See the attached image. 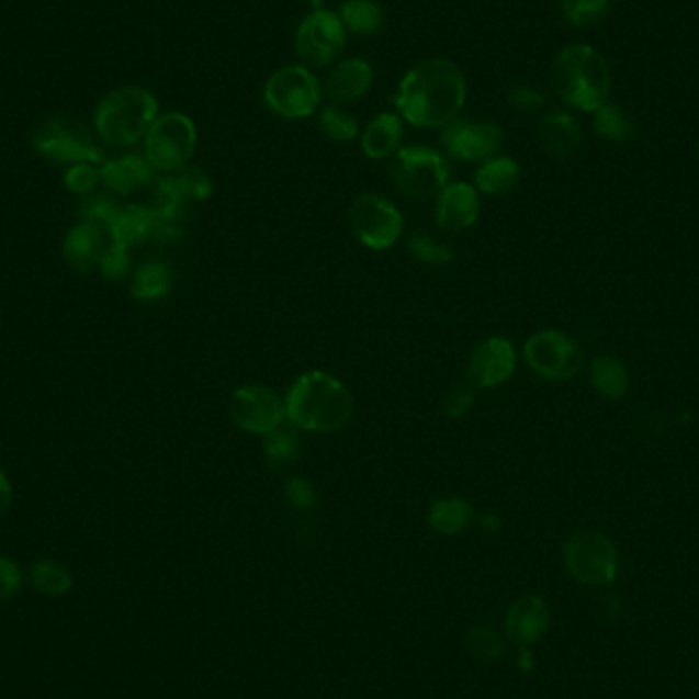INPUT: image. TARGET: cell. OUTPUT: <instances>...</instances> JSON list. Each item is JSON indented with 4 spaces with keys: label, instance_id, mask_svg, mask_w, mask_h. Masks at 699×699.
<instances>
[{
    "label": "cell",
    "instance_id": "obj_1",
    "mask_svg": "<svg viewBox=\"0 0 699 699\" xmlns=\"http://www.w3.org/2000/svg\"><path fill=\"white\" fill-rule=\"evenodd\" d=\"M466 101V76L454 61H419L403 76L395 106L403 120L421 129L447 127Z\"/></svg>",
    "mask_w": 699,
    "mask_h": 699
},
{
    "label": "cell",
    "instance_id": "obj_2",
    "mask_svg": "<svg viewBox=\"0 0 699 699\" xmlns=\"http://www.w3.org/2000/svg\"><path fill=\"white\" fill-rule=\"evenodd\" d=\"M286 419L305 432H340L354 414L350 388L324 371L301 374L284 399Z\"/></svg>",
    "mask_w": 699,
    "mask_h": 699
},
{
    "label": "cell",
    "instance_id": "obj_3",
    "mask_svg": "<svg viewBox=\"0 0 699 699\" xmlns=\"http://www.w3.org/2000/svg\"><path fill=\"white\" fill-rule=\"evenodd\" d=\"M552 89L568 106L596 113L610 97L608 61L591 45H568L552 64Z\"/></svg>",
    "mask_w": 699,
    "mask_h": 699
},
{
    "label": "cell",
    "instance_id": "obj_4",
    "mask_svg": "<svg viewBox=\"0 0 699 699\" xmlns=\"http://www.w3.org/2000/svg\"><path fill=\"white\" fill-rule=\"evenodd\" d=\"M158 117V101L142 87H121L104 97L94 111L97 134L106 144L125 148L148 134Z\"/></svg>",
    "mask_w": 699,
    "mask_h": 699
},
{
    "label": "cell",
    "instance_id": "obj_5",
    "mask_svg": "<svg viewBox=\"0 0 699 699\" xmlns=\"http://www.w3.org/2000/svg\"><path fill=\"white\" fill-rule=\"evenodd\" d=\"M388 177L409 199L428 201L444 191L450 179L447 158L426 146L399 148L388 162Z\"/></svg>",
    "mask_w": 699,
    "mask_h": 699
},
{
    "label": "cell",
    "instance_id": "obj_6",
    "mask_svg": "<svg viewBox=\"0 0 699 699\" xmlns=\"http://www.w3.org/2000/svg\"><path fill=\"white\" fill-rule=\"evenodd\" d=\"M262 97L268 111L277 117L305 120L322 103V87L309 68L284 66L268 78Z\"/></svg>",
    "mask_w": 699,
    "mask_h": 699
},
{
    "label": "cell",
    "instance_id": "obj_7",
    "mask_svg": "<svg viewBox=\"0 0 699 699\" xmlns=\"http://www.w3.org/2000/svg\"><path fill=\"white\" fill-rule=\"evenodd\" d=\"M563 561L575 579L591 587L608 585L620 568L616 544L597 530H580L571 535L563 549Z\"/></svg>",
    "mask_w": 699,
    "mask_h": 699
},
{
    "label": "cell",
    "instance_id": "obj_8",
    "mask_svg": "<svg viewBox=\"0 0 699 699\" xmlns=\"http://www.w3.org/2000/svg\"><path fill=\"white\" fill-rule=\"evenodd\" d=\"M196 127L182 113L158 115L146 134V158L154 170L179 172L193 158Z\"/></svg>",
    "mask_w": 699,
    "mask_h": 699
},
{
    "label": "cell",
    "instance_id": "obj_9",
    "mask_svg": "<svg viewBox=\"0 0 699 699\" xmlns=\"http://www.w3.org/2000/svg\"><path fill=\"white\" fill-rule=\"evenodd\" d=\"M35 149L58 165H101L103 151L97 148L87 125L75 120H49L33 135Z\"/></svg>",
    "mask_w": 699,
    "mask_h": 699
},
{
    "label": "cell",
    "instance_id": "obj_10",
    "mask_svg": "<svg viewBox=\"0 0 699 699\" xmlns=\"http://www.w3.org/2000/svg\"><path fill=\"white\" fill-rule=\"evenodd\" d=\"M528 367L551 383L571 381L583 364L579 343L561 329H540L523 343Z\"/></svg>",
    "mask_w": 699,
    "mask_h": 699
},
{
    "label": "cell",
    "instance_id": "obj_11",
    "mask_svg": "<svg viewBox=\"0 0 699 699\" xmlns=\"http://www.w3.org/2000/svg\"><path fill=\"white\" fill-rule=\"evenodd\" d=\"M348 222L358 241L371 250H388L403 234L402 211L381 194H358Z\"/></svg>",
    "mask_w": 699,
    "mask_h": 699
},
{
    "label": "cell",
    "instance_id": "obj_12",
    "mask_svg": "<svg viewBox=\"0 0 699 699\" xmlns=\"http://www.w3.org/2000/svg\"><path fill=\"white\" fill-rule=\"evenodd\" d=\"M348 40L338 13L328 9H315L298 23L295 31V52L298 58L312 66H328L342 54Z\"/></svg>",
    "mask_w": 699,
    "mask_h": 699
},
{
    "label": "cell",
    "instance_id": "obj_13",
    "mask_svg": "<svg viewBox=\"0 0 699 699\" xmlns=\"http://www.w3.org/2000/svg\"><path fill=\"white\" fill-rule=\"evenodd\" d=\"M229 416L244 432L264 433L281 428L286 414L284 402L272 391L262 385H246L232 393Z\"/></svg>",
    "mask_w": 699,
    "mask_h": 699
},
{
    "label": "cell",
    "instance_id": "obj_14",
    "mask_svg": "<svg viewBox=\"0 0 699 699\" xmlns=\"http://www.w3.org/2000/svg\"><path fill=\"white\" fill-rule=\"evenodd\" d=\"M504 129L489 121H452L442 132V144L452 158L464 162L489 160L504 146Z\"/></svg>",
    "mask_w": 699,
    "mask_h": 699
},
{
    "label": "cell",
    "instance_id": "obj_15",
    "mask_svg": "<svg viewBox=\"0 0 699 699\" xmlns=\"http://www.w3.org/2000/svg\"><path fill=\"white\" fill-rule=\"evenodd\" d=\"M516 348L504 336H492L476 343L466 364L473 387L493 388L507 383L516 372Z\"/></svg>",
    "mask_w": 699,
    "mask_h": 699
},
{
    "label": "cell",
    "instance_id": "obj_16",
    "mask_svg": "<svg viewBox=\"0 0 699 699\" xmlns=\"http://www.w3.org/2000/svg\"><path fill=\"white\" fill-rule=\"evenodd\" d=\"M478 213H481L478 191L466 182H450L444 187V191L438 194L436 219L444 232L450 234L466 232L469 227L476 224Z\"/></svg>",
    "mask_w": 699,
    "mask_h": 699
},
{
    "label": "cell",
    "instance_id": "obj_17",
    "mask_svg": "<svg viewBox=\"0 0 699 699\" xmlns=\"http://www.w3.org/2000/svg\"><path fill=\"white\" fill-rule=\"evenodd\" d=\"M374 82L371 64L362 58L338 61L326 80V92L334 103H357L369 94Z\"/></svg>",
    "mask_w": 699,
    "mask_h": 699
},
{
    "label": "cell",
    "instance_id": "obj_18",
    "mask_svg": "<svg viewBox=\"0 0 699 699\" xmlns=\"http://www.w3.org/2000/svg\"><path fill=\"white\" fill-rule=\"evenodd\" d=\"M580 142L579 121L563 111L546 115L538 125V146L552 160L571 158L580 148Z\"/></svg>",
    "mask_w": 699,
    "mask_h": 699
},
{
    "label": "cell",
    "instance_id": "obj_19",
    "mask_svg": "<svg viewBox=\"0 0 699 699\" xmlns=\"http://www.w3.org/2000/svg\"><path fill=\"white\" fill-rule=\"evenodd\" d=\"M111 244V241H109ZM104 239V229L99 225L82 224L76 225L61 244V253L66 262L78 272H90L92 268L101 264L104 250L109 248Z\"/></svg>",
    "mask_w": 699,
    "mask_h": 699
},
{
    "label": "cell",
    "instance_id": "obj_20",
    "mask_svg": "<svg viewBox=\"0 0 699 699\" xmlns=\"http://www.w3.org/2000/svg\"><path fill=\"white\" fill-rule=\"evenodd\" d=\"M549 606L540 596H526L518 599L507 611V636L520 644H532L549 628Z\"/></svg>",
    "mask_w": 699,
    "mask_h": 699
},
{
    "label": "cell",
    "instance_id": "obj_21",
    "mask_svg": "<svg viewBox=\"0 0 699 699\" xmlns=\"http://www.w3.org/2000/svg\"><path fill=\"white\" fill-rule=\"evenodd\" d=\"M151 180H154V166L149 165L146 156H137V154L123 156L113 162H106L101 168V182L109 191L121 196L142 191Z\"/></svg>",
    "mask_w": 699,
    "mask_h": 699
},
{
    "label": "cell",
    "instance_id": "obj_22",
    "mask_svg": "<svg viewBox=\"0 0 699 699\" xmlns=\"http://www.w3.org/2000/svg\"><path fill=\"white\" fill-rule=\"evenodd\" d=\"M160 219L151 207L146 205H127L121 208L120 217L115 225L109 229V236L125 248H132L144 241L156 239Z\"/></svg>",
    "mask_w": 699,
    "mask_h": 699
},
{
    "label": "cell",
    "instance_id": "obj_23",
    "mask_svg": "<svg viewBox=\"0 0 699 699\" xmlns=\"http://www.w3.org/2000/svg\"><path fill=\"white\" fill-rule=\"evenodd\" d=\"M402 137V117L395 113H381L364 127L360 144L369 158L383 160L399 149Z\"/></svg>",
    "mask_w": 699,
    "mask_h": 699
},
{
    "label": "cell",
    "instance_id": "obj_24",
    "mask_svg": "<svg viewBox=\"0 0 699 699\" xmlns=\"http://www.w3.org/2000/svg\"><path fill=\"white\" fill-rule=\"evenodd\" d=\"M521 168L516 160L511 158H489L483 165L478 166L475 172V189L481 193L499 196L516 189V184L520 182Z\"/></svg>",
    "mask_w": 699,
    "mask_h": 699
},
{
    "label": "cell",
    "instance_id": "obj_25",
    "mask_svg": "<svg viewBox=\"0 0 699 699\" xmlns=\"http://www.w3.org/2000/svg\"><path fill=\"white\" fill-rule=\"evenodd\" d=\"M591 385L601 397L622 399L630 391V374L625 371L624 362L620 358L601 354L591 360L589 367Z\"/></svg>",
    "mask_w": 699,
    "mask_h": 699
},
{
    "label": "cell",
    "instance_id": "obj_26",
    "mask_svg": "<svg viewBox=\"0 0 699 699\" xmlns=\"http://www.w3.org/2000/svg\"><path fill=\"white\" fill-rule=\"evenodd\" d=\"M343 27L358 37H371L383 30L385 13L374 0H346L338 9Z\"/></svg>",
    "mask_w": 699,
    "mask_h": 699
},
{
    "label": "cell",
    "instance_id": "obj_27",
    "mask_svg": "<svg viewBox=\"0 0 699 699\" xmlns=\"http://www.w3.org/2000/svg\"><path fill=\"white\" fill-rule=\"evenodd\" d=\"M475 518V509L461 497H447L433 501L428 514V521L436 532L444 535H456L464 532Z\"/></svg>",
    "mask_w": 699,
    "mask_h": 699
},
{
    "label": "cell",
    "instance_id": "obj_28",
    "mask_svg": "<svg viewBox=\"0 0 699 699\" xmlns=\"http://www.w3.org/2000/svg\"><path fill=\"white\" fill-rule=\"evenodd\" d=\"M172 270L162 262H148L135 270L132 297L137 301H158L172 291Z\"/></svg>",
    "mask_w": 699,
    "mask_h": 699
},
{
    "label": "cell",
    "instance_id": "obj_29",
    "mask_svg": "<svg viewBox=\"0 0 699 699\" xmlns=\"http://www.w3.org/2000/svg\"><path fill=\"white\" fill-rule=\"evenodd\" d=\"M594 125H596L597 134L616 144L630 142L636 135L634 121L618 104L606 103L601 109H597Z\"/></svg>",
    "mask_w": 699,
    "mask_h": 699
},
{
    "label": "cell",
    "instance_id": "obj_30",
    "mask_svg": "<svg viewBox=\"0 0 699 699\" xmlns=\"http://www.w3.org/2000/svg\"><path fill=\"white\" fill-rule=\"evenodd\" d=\"M31 583L44 596L60 597L72 589V575L56 561H37L31 566Z\"/></svg>",
    "mask_w": 699,
    "mask_h": 699
},
{
    "label": "cell",
    "instance_id": "obj_31",
    "mask_svg": "<svg viewBox=\"0 0 699 699\" xmlns=\"http://www.w3.org/2000/svg\"><path fill=\"white\" fill-rule=\"evenodd\" d=\"M407 250L409 253L424 262V264H432V267H442L454 260V250L452 246H448L447 241L433 238L428 232H416L407 238Z\"/></svg>",
    "mask_w": 699,
    "mask_h": 699
},
{
    "label": "cell",
    "instance_id": "obj_32",
    "mask_svg": "<svg viewBox=\"0 0 699 699\" xmlns=\"http://www.w3.org/2000/svg\"><path fill=\"white\" fill-rule=\"evenodd\" d=\"M319 127L334 142H352L358 137V121L338 104L322 109Z\"/></svg>",
    "mask_w": 699,
    "mask_h": 699
},
{
    "label": "cell",
    "instance_id": "obj_33",
    "mask_svg": "<svg viewBox=\"0 0 699 699\" xmlns=\"http://www.w3.org/2000/svg\"><path fill=\"white\" fill-rule=\"evenodd\" d=\"M262 450L264 456L272 466H281L286 462L295 461L298 456L297 436L283 428H277L272 432L262 436Z\"/></svg>",
    "mask_w": 699,
    "mask_h": 699
},
{
    "label": "cell",
    "instance_id": "obj_34",
    "mask_svg": "<svg viewBox=\"0 0 699 699\" xmlns=\"http://www.w3.org/2000/svg\"><path fill=\"white\" fill-rule=\"evenodd\" d=\"M121 208L123 207L104 194H90L80 205V215L87 224L99 225L109 234V229L120 217Z\"/></svg>",
    "mask_w": 699,
    "mask_h": 699
},
{
    "label": "cell",
    "instance_id": "obj_35",
    "mask_svg": "<svg viewBox=\"0 0 699 699\" xmlns=\"http://www.w3.org/2000/svg\"><path fill=\"white\" fill-rule=\"evenodd\" d=\"M613 0H563V13L571 25H591L608 15Z\"/></svg>",
    "mask_w": 699,
    "mask_h": 699
},
{
    "label": "cell",
    "instance_id": "obj_36",
    "mask_svg": "<svg viewBox=\"0 0 699 699\" xmlns=\"http://www.w3.org/2000/svg\"><path fill=\"white\" fill-rule=\"evenodd\" d=\"M464 646L471 655L481 661H493L504 653V642L493 632L492 628L476 625L466 632Z\"/></svg>",
    "mask_w": 699,
    "mask_h": 699
},
{
    "label": "cell",
    "instance_id": "obj_37",
    "mask_svg": "<svg viewBox=\"0 0 699 699\" xmlns=\"http://www.w3.org/2000/svg\"><path fill=\"white\" fill-rule=\"evenodd\" d=\"M174 177L179 180L180 189L187 194L189 201H205L213 193V182L208 179L207 172H203L201 168L184 166Z\"/></svg>",
    "mask_w": 699,
    "mask_h": 699
},
{
    "label": "cell",
    "instance_id": "obj_38",
    "mask_svg": "<svg viewBox=\"0 0 699 699\" xmlns=\"http://www.w3.org/2000/svg\"><path fill=\"white\" fill-rule=\"evenodd\" d=\"M127 250L129 248H125V246H121V244L111 239L109 248L104 250L103 258H101V264H99L104 279L121 281L123 277H127L129 264H132V258H129Z\"/></svg>",
    "mask_w": 699,
    "mask_h": 699
},
{
    "label": "cell",
    "instance_id": "obj_39",
    "mask_svg": "<svg viewBox=\"0 0 699 699\" xmlns=\"http://www.w3.org/2000/svg\"><path fill=\"white\" fill-rule=\"evenodd\" d=\"M101 182V170L94 165H75L64 177L68 191L76 194H90Z\"/></svg>",
    "mask_w": 699,
    "mask_h": 699
},
{
    "label": "cell",
    "instance_id": "obj_40",
    "mask_svg": "<svg viewBox=\"0 0 699 699\" xmlns=\"http://www.w3.org/2000/svg\"><path fill=\"white\" fill-rule=\"evenodd\" d=\"M473 403H475V388L469 383H462V385H456L448 391L442 409H444V416L450 417V419H459L471 411Z\"/></svg>",
    "mask_w": 699,
    "mask_h": 699
},
{
    "label": "cell",
    "instance_id": "obj_41",
    "mask_svg": "<svg viewBox=\"0 0 699 699\" xmlns=\"http://www.w3.org/2000/svg\"><path fill=\"white\" fill-rule=\"evenodd\" d=\"M284 497L295 509H312L317 504V492L312 481L303 476H293L284 485Z\"/></svg>",
    "mask_w": 699,
    "mask_h": 699
},
{
    "label": "cell",
    "instance_id": "obj_42",
    "mask_svg": "<svg viewBox=\"0 0 699 699\" xmlns=\"http://www.w3.org/2000/svg\"><path fill=\"white\" fill-rule=\"evenodd\" d=\"M23 585V573L15 561L0 556V604L13 599Z\"/></svg>",
    "mask_w": 699,
    "mask_h": 699
},
{
    "label": "cell",
    "instance_id": "obj_43",
    "mask_svg": "<svg viewBox=\"0 0 699 699\" xmlns=\"http://www.w3.org/2000/svg\"><path fill=\"white\" fill-rule=\"evenodd\" d=\"M509 103H511V106L520 109V111H535V109L546 104V94L542 90L535 89V87L518 84V87L509 90Z\"/></svg>",
    "mask_w": 699,
    "mask_h": 699
},
{
    "label": "cell",
    "instance_id": "obj_44",
    "mask_svg": "<svg viewBox=\"0 0 699 699\" xmlns=\"http://www.w3.org/2000/svg\"><path fill=\"white\" fill-rule=\"evenodd\" d=\"M11 501H13V487H11V481L7 478V475L0 469V518L7 514V509L11 507Z\"/></svg>",
    "mask_w": 699,
    "mask_h": 699
},
{
    "label": "cell",
    "instance_id": "obj_45",
    "mask_svg": "<svg viewBox=\"0 0 699 699\" xmlns=\"http://www.w3.org/2000/svg\"><path fill=\"white\" fill-rule=\"evenodd\" d=\"M481 523H483V528H485V530H489V532H495V530L501 526V521H499V518H497L495 514H487V516H483Z\"/></svg>",
    "mask_w": 699,
    "mask_h": 699
}]
</instances>
